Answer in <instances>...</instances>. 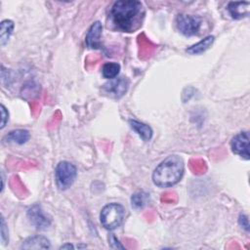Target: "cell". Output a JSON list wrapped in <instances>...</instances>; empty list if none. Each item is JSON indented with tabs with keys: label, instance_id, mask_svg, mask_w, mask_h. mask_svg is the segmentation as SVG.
<instances>
[{
	"label": "cell",
	"instance_id": "3957f363",
	"mask_svg": "<svg viewBox=\"0 0 250 250\" xmlns=\"http://www.w3.org/2000/svg\"><path fill=\"white\" fill-rule=\"evenodd\" d=\"M125 209L119 203H109L105 205L100 214V220L103 227L106 229L112 230L118 228L124 219Z\"/></svg>",
	"mask_w": 250,
	"mask_h": 250
},
{
	"label": "cell",
	"instance_id": "9c48e42d",
	"mask_svg": "<svg viewBox=\"0 0 250 250\" xmlns=\"http://www.w3.org/2000/svg\"><path fill=\"white\" fill-rule=\"evenodd\" d=\"M103 31V25L100 21H95L92 23L90 28L87 31L85 42L86 45L90 49H101L102 43H101V35Z\"/></svg>",
	"mask_w": 250,
	"mask_h": 250
},
{
	"label": "cell",
	"instance_id": "44dd1931",
	"mask_svg": "<svg viewBox=\"0 0 250 250\" xmlns=\"http://www.w3.org/2000/svg\"><path fill=\"white\" fill-rule=\"evenodd\" d=\"M73 249L74 248V246L72 245V244H70V243H67V244H64V245H62L61 247H60V249Z\"/></svg>",
	"mask_w": 250,
	"mask_h": 250
},
{
	"label": "cell",
	"instance_id": "5bb4252c",
	"mask_svg": "<svg viewBox=\"0 0 250 250\" xmlns=\"http://www.w3.org/2000/svg\"><path fill=\"white\" fill-rule=\"evenodd\" d=\"M215 37L213 35H209L206 36L204 39L200 40L199 42H197L196 44L190 46L189 48H188L186 51L190 54V55H198L201 54L203 52H205L209 47H211V45L214 42Z\"/></svg>",
	"mask_w": 250,
	"mask_h": 250
},
{
	"label": "cell",
	"instance_id": "2e32d148",
	"mask_svg": "<svg viewBox=\"0 0 250 250\" xmlns=\"http://www.w3.org/2000/svg\"><path fill=\"white\" fill-rule=\"evenodd\" d=\"M120 71V64L114 62H105L102 67V74L104 78L113 79L115 78Z\"/></svg>",
	"mask_w": 250,
	"mask_h": 250
},
{
	"label": "cell",
	"instance_id": "d6986e66",
	"mask_svg": "<svg viewBox=\"0 0 250 250\" xmlns=\"http://www.w3.org/2000/svg\"><path fill=\"white\" fill-rule=\"evenodd\" d=\"M1 115H2L1 128H4L6 123L8 122V119H9V112H8V110L6 109V107L3 104H1Z\"/></svg>",
	"mask_w": 250,
	"mask_h": 250
},
{
	"label": "cell",
	"instance_id": "7a4b0ae2",
	"mask_svg": "<svg viewBox=\"0 0 250 250\" xmlns=\"http://www.w3.org/2000/svg\"><path fill=\"white\" fill-rule=\"evenodd\" d=\"M185 165L178 155H170L154 169L152 174L153 183L159 188H169L180 182L184 175Z\"/></svg>",
	"mask_w": 250,
	"mask_h": 250
},
{
	"label": "cell",
	"instance_id": "8fae6325",
	"mask_svg": "<svg viewBox=\"0 0 250 250\" xmlns=\"http://www.w3.org/2000/svg\"><path fill=\"white\" fill-rule=\"evenodd\" d=\"M21 249H50L51 243L48 238L42 235H35L26 238L21 246Z\"/></svg>",
	"mask_w": 250,
	"mask_h": 250
},
{
	"label": "cell",
	"instance_id": "9a60e30c",
	"mask_svg": "<svg viewBox=\"0 0 250 250\" xmlns=\"http://www.w3.org/2000/svg\"><path fill=\"white\" fill-rule=\"evenodd\" d=\"M13 29H14V21H11V20H4L2 21L1 24H0V44L1 46H4L12 32H13Z\"/></svg>",
	"mask_w": 250,
	"mask_h": 250
},
{
	"label": "cell",
	"instance_id": "ba28073f",
	"mask_svg": "<svg viewBox=\"0 0 250 250\" xmlns=\"http://www.w3.org/2000/svg\"><path fill=\"white\" fill-rule=\"evenodd\" d=\"M27 218L38 229H45L51 225V219L43 212L41 206L38 204L32 205L27 210Z\"/></svg>",
	"mask_w": 250,
	"mask_h": 250
},
{
	"label": "cell",
	"instance_id": "7c38bea8",
	"mask_svg": "<svg viewBox=\"0 0 250 250\" xmlns=\"http://www.w3.org/2000/svg\"><path fill=\"white\" fill-rule=\"evenodd\" d=\"M129 124L133 131H135L145 142H147L151 139L152 129L147 124H145L135 119H130Z\"/></svg>",
	"mask_w": 250,
	"mask_h": 250
},
{
	"label": "cell",
	"instance_id": "30bf717a",
	"mask_svg": "<svg viewBox=\"0 0 250 250\" xmlns=\"http://www.w3.org/2000/svg\"><path fill=\"white\" fill-rule=\"evenodd\" d=\"M249 5V2H229L227 10L232 19L239 20L248 17Z\"/></svg>",
	"mask_w": 250,
	"mask_h": 250
},
{
	"label": "cell",
	"instance_id": "ffe728a7",
	"mask_svg": "<svg viewBox=\"0 0 250 250\" xmlns=\"http://www.w3.org/2000/svg\"><path fill=\"white\" fill-rule=\"evenodd\" d=\"M238 222H239V225L245 229L247 231L249 230V222H248V217L244 214H240L239 216V219H238Z\"/></svg>",
	"mask_w": 250,
	"mask_h": 250
},
{
	"label": "cell",
	"instance_id": "4fadbf2b",
	"mask_svg": "<svg viewBox=\"0 0 250 250\" xmlns=\"http://www.w3.org/2000/svg\"><path fill=\"white\" fill-rule=\"evenodd\" d=\"M29 138L30 134L27 130L18 129L8 133V135H6V137L4 138V141L9 143H15L18 145H22L25 144L29 140Z\"/></svg>",
	"mask_w": 250,
	"mask_h": 250
},
{
	"label": "cell",
	"instance_id": "8992f818",
	"mask_svg": "<svg viewBox=\"0 0 250 250\" xmlns=\"http://www.w3.org/2000/svg\"><path fill=\"white\" fill-rule=\"evenodd\" d=\"M129 80L126 77L122 76L119 78L110 79L102 87V90L104 94L118 99L125 95L129 88Z\"/></svg>",
	"mask_w": 250,
	"mask_h": 250
},
{
	"label": "cell",
	"instance_id": "e0dca14e",
	"mask_svg": "<svg viewBox=\"0 0 250 250\" xmlns=\"http://www.w3.org/2000/svg\"><path fill=\"white\" fill-rule=\"evenodd\" d=\"M149 200V196L145 191H138L131 197V203L134 208H143Z\"/></svg>",
	"mask_w": 250,
	"mask_h": 250
},
{
	"label": "cell",
	"instance_id": "6da1fadb",
	"mask_svg": "<svg viewBox=\"0 0 250 250\" xmlns=\"http://www.w3.org/2000/svg\"><path fill=\"white\" fill-rule=\"evenodd\" d=\"M143 4L137 0L116 1L109 11V21L112 25L123 32L137 29L144 18Z\"/></svg>",
	"mask_w": 250,
	"mask_h": 250
},
{
	"label": "cell",
	"instance_id": "277c9868",
	"mask_svg": "<svg viewBox=\"0 0 250 250\" xmlns=\"http://www.w3.org/2000/svg\"><path fill=\"white\" fill-rule=\"evenodd\" d=\"M77 175L76 167L68 161H61L56 167V183L60 189L64 190L70 188Z\"/></svg>",
	"mask_w": 250,
	"mask_h": 250
},
{
	"label": "cell",
	"instance_id": "ac0fdd59",
	"mask_svg": "<svg viewBox=\"0 0 250 250\" xmlns=\"http://www.w3.org/2000/svg\"><path fill=\"white\" fill-rule=\"evenodd\" d=\"M1 240L4 244H6L9 241V235H8V228L6 227V223L3 217H1Z\"/></svg>",
	"mask_w": 250,
	"mask_h": 250
},
{
	"label": "cell",
	"instance_id": "52a82bcc",
	"mask_svg": "<svg viewBox=\"0 0 250 250\" xmlns=\"http://www.w3.org/2000/svg\"><path fill=\"white\" fill-rule=\"evenodd\" d=\"M249 132L244 131L235 135L230 141V147L233 153L249 159Z\"/></svg>",
	"mask_w": 250,
	"mask_h": 250
},
{
	"label": "cell",
	"instance_id": "5b68a950",
	"mask_svg": "<svg viewBox=\"0 0 250 250\" xmlns=\"http://www.w3.org/2000/svg\"><path fill=\"white\" fill-rule=\"evenodd\" d=\"M176 25L181 33L186 36H192L198 33L201 19L197 16L188 15V14H179L176 18Z\"/></svg>",
	"mask_w": 250,
	"mask_h": 250
}]
</instances>
